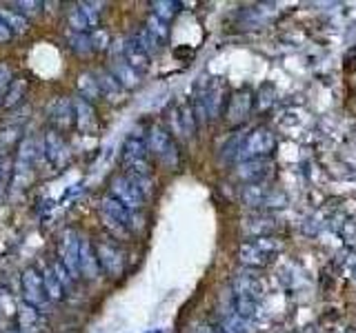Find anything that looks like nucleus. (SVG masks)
Returning <instances> with one entry per match:
<instances>
[{
    "label": "nucleus",
    "mask_w": 356,
    "mask_h": 333,
    "mask_svg": "<svg viewBox=\"0 0 356 333\" xmlns=\"http://www.w3.org/2000/svg\"><path fill=\"white\" fill-rule=\"evenodd\" d=\"M281 249H283L281 240L274 236L252 238L238 247V260L245 266H265L276 258Z\"/></svg>",
    "instance_id": "nucleus-1"
},
{
    "label": "nucleus",
    "mask_w": 356,
    "mask_h": 333,
    "mask_svg": "<svg viewBox=\"0 0 356 333\" xmlns=\"http://www.w3.org/2000/svg\"><path fill=\"white\" fill-rule=\"evenodd\" d=\"M122 176H152V162H149V151L145 138L129 133L125 144H122Z\"/></svg>",
    "instance_id": "nucleus-2"
},
{
    "label": "nucleus",
    "mask_w": 356,
    "mask_h": 333,
    "mask_svg": "<svg viewBox=\"0 0 356 333\" xmlns=\"http://www.w3.org/2000/svg\"><path fill=\"white\" fill-rule=\"evenodd\" d=\"M145 142H147L149 155H154L156 160H161L163 164L176 169L178 162H181V155H178V147H176L170 131L163 129L161 125H152L147 129V138H145Z\"/></svg>",
    "instance_id": "nucleus-3"
},
{
    "label": "nucleus",
    "mask_w": 356,
    "mask_h": 333,
    "mask_svg": "<svg viewBox=\"0 0 356 333\" xmlns=\"http://www.w3.org/2000/svg\"><path fill=\"white\" fill-rule=\"evenodd\" d=\"M276 149V136L272 129L267 127H259L252 133H248V138L241 142L238 149V160H259V158H267L272 151Z\"/></svg>",
    "instance_id": "nucleus-4"
},
{
    "label": "nucleus",
    "mask_w": 356,
    "mask_h": 333,
    "mask_svg": "<svg viewBox=\"0 0 356 333\" xmlns=\"http://www.w3.org/2000/svg\"><path fill=\"white\" fill-rule=\"evenodd\" d=\"M241 198H243V203L252 209H278L287 205V196L265 182L245 185Z\"/></svg>",
    "instance_id": "nucleus-5"
},
{
    "label": "nucleus",
    "mask_w": 356,
    "mask_h": 333,
    "mask_svg": "<svg viewBox=\"0 0 356 333\" xmlns=\"http://www.w3.org/2000/svg\"><path fill=\"white\" fill-rule=\"evenodd\" d=\"M20 287H22V298H25V302L33 309H38L40 314H44V311H47V305H49V298H47V293H44L40 273L33 269V266L22 271Z\"/></svg>",
    "instance_id": "nucleus-6"
},
{
    "label": "nucleus",
    "mask_w": 356,
    "mask_h": 333,
    "mask_svg": "<svg viewBox=\"0 0 356 333\" xmlns=\"http://www.w3.org/2000/svg\"><path fill=\"white\" fill-rule=\"evenodd\" d=\"M109 196L118 200L122 207H127L129 211H138L145 205V198L140 196V191L134 187L125 176H114L109 182Z\"/></svg>",
    "instance_id": "nucleus-7"
},
{
    "label": "nucleus",
    "mask_w": 356,
    "mask_h": 333,
    "mask_svg": "<svg viewBox=\"0 0 356 333\" xmlns=\"http://www.w3.org/2000/svg\"><path fill=\"white\" fill-rule=\"evenodd\" d=\"M78 244H81V236L74 229H65L58 238V262L65 264V269L78 280Z\"/></svg>",
    "instance_id": "nucleus-8"
},
{
    "label": "nucleus",
    "mask_w": 356,
    "mask_h": 333,
    "mask_svg": "<svg viewBox=\"0 0 356 333\" xmlns=\"http://www.w3.org/2000/svg\"><path fill=\"white\" fill-rule=\"evenodd\" d=\"M42 153H44V158L51 162V166H56V169H63V166L72 160L70 147H67V142L63 140V136L56 129H49L47 133H44Z\"/></svg>",
    "instance_id": "nucleus-9"
},
{
    "label": "nucleus",
    "mask_w": 356,
    "mask_h": 333,
    "mask_svg": "<svg viewBox=\"0 0 356 333\" xmlns=\"http://www.w3.org/2000/svg\"><path fill=\"white\" fill-rule=\"evenodd\" d=\"M196 116L192 111V105L189 103H178L172 111H170V127L172 133H176L178 138H192L196 131Z\"/></svg>",
    "instance_id": "nucleus-10"
},
{
    "label": "nucleus",
    "mask_w": 356,
    "mask_h": 333,
    "mask_svg": "<svg viewBox=\"0 0 356 333\" xmlns=\"http://www.w3.org/2000/svg\"><path fill=\"white\" fill-rule=\"evenodd\" d=\"M94 251H96L98 266L105 273H109L111 278H118L122 273V269H125V260H122V253L116 247H111L107 242H98Z\"/></svg>",
    "instance_id": "nucleus-11"
},
{
    "label": "nucleus",
    "mask_w": 356,
    "mask_h": 333,
    "mask_svg": "<svg viewBox=\"0 0 356 333\" xmlns=\"http://www.w3.org/2000/svg\"><path fill=\"white\" fill-rule=\"evenodd\" d=\"M98 273H100V266L96 260L94 244L81 236V244H78V278L83 275L85 280H96Z\"/></svg>",
    "instance_id": "nucleus-12"
},
{
    "label": "nucleus",
    "mask_w": 356,
    "mask_h": 333,
    "mask_svg": "<svg viewBox=\"0 0 356 333\" xmlns=\"http://www.w3.org/2000/svg\"><path fill=\"white\" fill-rule=\"evenodd\" d=\"M232 289H234V296H243V298H250V300H261L263 291H265L261 278L250 273V271H243V273L234 275Z\"/></svg>",
    "instance_id": "nucleus-13"
},
{
    "label": "nucleus",
    "mask_w": 356,
    "mask_h": 333,
    "mask_svg": "<svg viewBox=\"0 0 356 333\" xmlns=\"http://www.w3.org/2000/svg\"><path fill=\"white\" fill-rule=\"evenodd\" d=\"M100 214L114 218L116 222H120V225L127 227L129 231L136 229V216H134V211H129L127 207H122L118 200H114L111 196H105L103 200H100Z\"/></svg>",
    "instance_id": "nucleus-14"
},
{
    "label": "nucleus",
    "mask_w": 356,
    "mask_h": 333,
    "mask_svg": "<svg viewBox=\"0 0 356 333\" xmlns=\"http://www.w3.org/2000/svg\"><path fill=\"white\" fill-rule=\"evenodd\" d=\"M238 178L241 180H245L248 185H256L265 180L267 176L272 173V162L265 160V158H259V160H245L238 164Z\"/></svg>",
    "instance_id": "nucleus-15"
},
{
    "label": "nucleus",
    "mask_w": 356,
    "mask_h": 333,
    "mask_svg": "<svg viewBox=\"0 0 356 333\" xmlns=\"http://www.w3.org/2000/svg\"><path fill=\"white\" fill-rule=\"evenodd\" d=\"M74 122L78 125L83 133H96L98 131V118H96V111L94 107L87 103L83 98H76L74 100Z\"/></svg>",
    "instance_id": "nucleus-16"
},
{
    "label": "nucleus",
    "mask_w": 356,
    "mask_h": 333,
    "mask_svg": "<svg viewBox=\"0 0 356 333\" xmlns=\"http://www.w3.org/2000/svg\"><path fill=\"white\" fill-rule=\"evenodd\" d=\"M252 103H254V98H252V92H248V89H241V92H236L229 98L227 120L232 122V125H238V122H243L250 116Z\"/></svg>",
    "instance_id": "nucleus-17"
},
{
    "label": "nucleus",
    "mask_w": 356,
    "mask_h": 333,
    "mask_svg": "<svg viewBox=\"0 0 356 333\" xmlns=\"http://www.w3.org/2000/svg\"><path fill=\"white\" fill-rule=\"evenodd\" d=\"M49 120L56 131L70 129L74 125V103H70L67 98H56L49 105Z\"/></svg>",
    "instance_id": "nucleus-18"
},
{
    "label": "nucleus",
    "mask_w": 356,
    "mask_h": 333,
    "mask_svg": "<svg viewBox=\"0 0 356 333\" xmlns=\"http://www.w3.org/2000/svg\"><path fill=\"white\" fill-rule=\"evenodd\" d=\"M18 331L20 333H42L44 331V318L38 309L22 302L18 307Z\"/></svg>",
    "instance_id": "nucleus-19"
},
{
    "label": "nucleus",
    "mask_w": 356,
    "mask_h": 333,
    "mask_svg": "<svg viewBox=\"0 0 356 333\" xmlns=\"http://www.w3.org/2000/svg\"><path fill=\"white\" fill-rule=\"evenodd\" d=\"M278 222L276 218L267 216V214H256L243 220V231L248 233L252 238H263V236H270L272 231H276Z\"/></svg>",
    "instance_id": "nucleus-20"
},
{
    "label": "nucleus",
    "mask_w": 356,
    "mask_h": 333,
    "mask_svg": "<svg viewBox=\"0 0 356 333\" xmlns=\"http://www.w3.org/2000/svg\"><path fill=\"white\" fill-rule=\"evenodd\" d=\"M149 58L152 56L145 49H140L131 38L125 40V47H122V60H125L136 74H145L149 69Z\"/></svg>",
    "instance_id": "nucleus-21"
},
{
    "label": "nucleus",
    "mask_w": 356,
    "mask_h": 333,
    "mask_svg": "<svg viewBox=\"0 0 356 333\" xmlns=\"http://www.w3.org/2000/svg\"><path fill=\"white\" fill-rule=\"evenodd\" d=\"M109 74L116 78L118 80V85L125 89H134V87H138V83H140V74H136L131 69V67L120 58V56H116L114 60H111V65H109Z\"/></svg>",
    "instance_id": "nucleus-22"
},
{
    "label": "nucleus",
    "mask_w": 356,
    "mask_h": 333,
    "mask_svg": "<svg viewBox=\"0 0 356 333\" xmlns=\"http://www.w3.org/2000/svg\"><path fill=\"white\" fill-rule=\"evenodd\" d=\"M94 76H96L100 96L107 98L109 103H120V100L125 98V89L118 85V80L109 71H100V74H94Z\"/></svg>",
    "instance_id": "nucleus-23"
},
{
    "label": "nucleus",
    "mask_w": 356,
    "mask_h": 333,
    "mask_svg": "<svg viewBox=\"0 0 356 333\" xmlns=\"http://www.w3.org/2000/svg\"><path fill=\"white\" fill-rule=\"evenodd\" d=\"M232 307H234L232 309L234 314L241 316L243 320H248V322L263 318V309L259 305V300H250V298H243V296H234Z\"/></svg>",
    "instance_id": "nucleus-24"
},
{
    "label": "nucleus",
    "mask_w": 356,
    "mask_h": 333,
    "mask_svg": "<svg viewBox=\"0 0 356 333\" xmlns=\"http://www.w3.org/2000/svg\"><path fill=\"white\" fill-rule=\"evenodd\" d=\"M27 87H29V83L25 80V78H11V83H9L7 92L3 96V107L5 109H16L27 96Z\"/></svg>",
    "instance_id": "nucleus-25"
},
{
    "label": "nucleus",
    "mask_w": 356,
    "mask_h": 333,
    "mask_svg": "<svg viewBox=\"0 0 356 333\" xmlns=\"http://www.w3.org/2000/svg\"><path fill=\"white\" fill-rule=\"evenodd\" d=\"M40 278H42V287H44V293H47V298H49V302H60V300L65 298V289L58 282V278H56L51 264L44 266Z\"/></svg>",
    "instance_id": "nucleus-26"
},
{
    "label": "nucleus",
    "mask_w": 356,
    "mask_h": 333,
    "mask_svg": "<svg viewBox=\"0 0 356 333\" xmlns=\"http://www.w3.org/2000/svg\"><path fill=\"white\" fill-rule=\"evenodd\" d=\"M0 20L5 22V27L11 31V33H27L29 31V20L22 18L16 9H7V7H0Z\"/></svg>",
    "instance_id": "nucleus-27"
},
{
    "label": "nucleus",
    "mask_w": 356,
    "mask_h": 333,
    "mask_svg": "<svg viewBox=\"0 0 356 333\" xmlns=\"http://www.w3.org/2000/svg\"><path fill=\"white\" fill-rule=\"evenodd\" d=\"M220 333H252V325L248 320H243L241 316H236L234 311H227L220 318Z\"/></svg>",
    "instance_id": "nucleus-28"
},
{
    "label": "nucleus",
    "mask_w": 356,
    "mask_h": 333,
    "mask_svg": "<svg viewBox=\"0 0 356 333\" xmlns=\"http://www.w3.org/2000/svg\"><path fill=\"white\" fill-rule=\"evenodd\" d=\"M78 92H81V98L87 100L89 105H92L94 100H98L100 92H98L96 76L94 74H81V76H78Z\"/></svg>",
    "instance_id": "nucleus-29"
},
{
    "label": "nucleus",
    "mask_w": 356,
    "mask_h": 333,
    "mask_svg": "<svg viewBox=\"0 0 356 333\" xmlns=\"http://www.w3.org/2000/svg\"><path fill=\"white\" fill-rule=\"evenodd\" d=\"M105 3H78L76 5V9L81 11L83 14V18L87 20V25H89V29H96V25H98V20H100V16H103V11H105Z\"/></svg>",
    "instance_id": "nucleus-30"
},
{
    "label": "nucleus",
    "mask_w": 356,
    "mask_h": 333,
    "mask_svg": "<svg viewBox=\"0 0 356 333\" xmlns=\"http://www.w3.org/2000/svg\"><path fill=\"white\" fill-rule=\"evenodd\" d=\"M149 7H152V16L161 18L163 22H170L181 11V5L174 3V0H154Z\"/></svg>",
    "instance_id": "nucleus-31"
},
{
    "label": "nucleus",
    "mask_w": 356,
    "mask_h": 333,
    "mask_svg": "<svg viewBox=\"0 0 356 333\" xmlns=\"http://www.w3.org/2000/svg\"><path fill=\"white\" fill-rule=\"evenodd\" d=\"M11 173H14V162L7 151H0V198L5 196L11 182Z\"/></svg>",
    "instance_id": "nucleus-32"
},
{
    "label": "nucleus",
    "mask_w": 356,
    "mask_h": 333,
    "mask_svg": "<svg viewBox=\"0 0 356 333\" xmlns=\"http://www.w3.org/2000/svg\"><path fill=\"white\" fill-rule=\"evenodd\" d=\"M131 40L136 42L140 49H145V51H147L149 56H152V53H159V49H161V42L156 40V38H154L152 33H149L147 29H145V27H140V29H138L136 33H134V36H131Z\"/></svg>",
    "instance_id": "nucleus-33"
},
{
    "label": "nucleus",
    "mask_w": 356,
    "mask_h": 333,
    "mask_svg": "<svg viewBox=\"0 0 356 333\" xmlns=\"http://www.w3.org/2000/svg\"><path fill=\"white\" fill-rule=\"evenodd\" d=\"M20 133H22V118L9 122V125H5L3 129H0V144L9 147V144H14L16 140H20Z\"/></svg>",
    "instance_id": "nucleus-34"
},
{
    "label": "nucleus",
    "mask_w": 356,
    "mask_h": 333,
    "mask_svg": "<svg viewBox=\"0 0 356 333\" xmlns=\"http://www.w3.org/2000/svg\"><path fill=\"white\" fill-rule=\"evenodd\" d=\"M145 29H147L161 44L167 40V36H170V27H167V22H163L161 18H156V16L147 18V22H145Z\"/></svg>",
    "instance_id": "nucleus-35"
},
{
    "label": "nucleus",
    "mask_w": 356,
    "mask_h": 333,
    "mask_svg": "<svg viewBox=\"0 0 356 333\" xmlns=\"http://www.w3.org/2000/svg\"><path fill=\"white\" fill-rule=\"evenodd\" d=\"M70 47L76 56H89L92 49V42H89V33H72L70 36Z\"/></svg>",
    "instance_id": "nucleus-36"
},
{
    "label": "nucleus",
    "mask_w": 356,
    "mask_h": 333,
    "mask_svg": "<svg viewBox=\"0 0 356 333\" xmlns=\"http://www.w3.org/2000/svg\"><path fill=\"white\" fill-rule=\"evenodd\" d=\"M40 9H42V3H38V0H18V3H16V11H18L22 18L38 16Z\"/></svg>",
    "instance_id": "nucleus-37"
},
{
    "label": "nucleus",
    "mask_w": 356,
    "mask_h": 333,
    "mask_svg": "<svg viewBox=\"0 0 356 333\" xmlns=\"http://www.w3.org/2000/svg\"><path fill=\"white\" fill-rule=\"evenodd\" d=\"M51 269H54V273H56V278H58V282L63 284V289L65 291H70V289L74 287V275L65 269V264L63 262H58L56 260L54 264H51Z\"/></svg>",
    "instance_id": "nucleus-38"
},
{
    "label": "nucleus",
    "mask_w": 356,
    "mask_h": 333,
    "mask_svg": "<svg viewBox=\"0 0 356 333\" xmlns=\"http://www.w3.org/2000/svg\"><path fill=\"white\" fill-rule=\"evenodd\" d=\"M89 42H92V49L98 51V49H105L107 44H109V33L105 29H94V31H89Z\"/></svg>",
    "instance_id": "nucleus-39"
},
{
    "label": "nucleus",
    "mask_w": 356,
    "mask_h": 333,
    "mask_svg": "<svg viewBox=\"0 0 356 333\" xmlns=\"http://www.w3.org/2000/svg\"><path fill=\"white\" fill-rule=\"evenodd\" d=\"M9 83H11V69L5 62H0V105H3V96L7 92Z\"/></svg>",
    "instance_id": "nucleus-40"
},
{
    "label": "nucleus",
    "mask_w": 356,
    "mask_h": 333,
    "mask_svg": "<svg viewBox=\"0 0 356 333\" xmlns=\"http://www.w3.org/2000/svg\"><path fill=\"white\" fill-rule=\"evenodd\" d=\"M194 333H220L216 327H211V325H205V322H200V325H196Z\"/></svg>",
    "instance_id": "nucleus-41"
},
{
    "label": "nucleus",
    "mask_w": 356,
    "mask_h": 333,
    "mask_svg": "<svg viewBox=\"0 0 356 333\" xmlns=\"http://www.w3.org/2000/svg\"><path fill=\"white\" fill-rule=\"evenodd\" d=\"M9 38H11V31L5 27V22L0 20V42H7Z\"/></svg>",
    "instance_id": "nucleus-42"
},
{
    "label": "nucleus",
    "mask_w": 356,
    "mask_h": 333,
    "mask_svg": "<svg viewBox=\"0 0 356 333\" xmlns=\"http://www.w3.org/2000/svg\"><path fill=\"white\" fill-rule=\"evenodd\" d=\"M348 273H350V278H354V280H356V258H352V260H350Z\"/></svg>",
    "instance_id": "nucleus-43"
},
{
    "label": "nucleus",
    "mask_w": 356,
    "mask_h": 333,
    "mask_svg": "<svg viewBox=\"0 0 356 333\" xmlns=\"http://www.w3.org/2000/svg\"><path fill=\"white\" fill-rule=\"evenodd\" d=\"M7 333H20V331H7Z\"/></svg>",
    "instance_id": "nucleus-44"
},
{
    "label": "nucleus",
    "mask_w": 356,
    "mask_h": 333,
    "mask_svg": "<svg viewBox=\"0 0 356 333\" xmlns=\"http://www.w3.org/2000/svg\"><path fill=\"white\" fill-rule=\"evenodd\" d=\"M152 333H163V331H152Z\"/></svg>",
    "instance_id": "nucleus-45"
}]
</instances>
